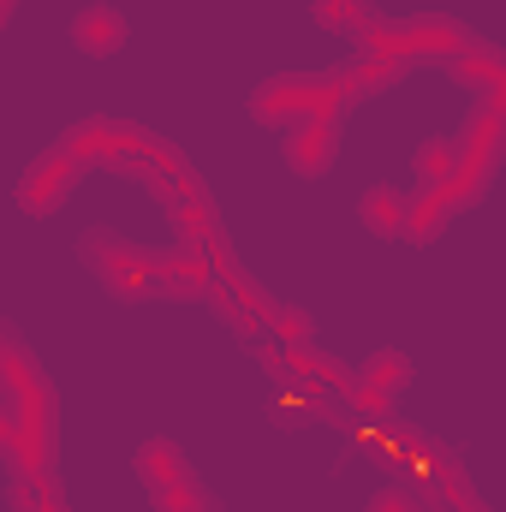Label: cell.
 I'll return each instance as SVG.
<instances>
[{
	"label": "cell",
	"mask_w": 506,
	"mask_h": 512,
	"mask_svg": "<svg viewBox=\"0 0 506 512\" xmlns=\"http://www.w3.org/2000/svg\"><path fill=\"white\" fill-rule=\"evenodd\" d=\"M376 512H417V507H411V495H405V489H393V495H381V501H376Z\"/></svg>",
	"instance_id": "obj_7"
},
{
	"label": "cell",
	"mask_w": 506,
	"mask_h": 512,
	"mask_svg": "<svg viewBox=\"0 0 506 512\" xmlns=\"http://www.w3.org/2000/svg\"><path fill=\"white\" fill-rule=\"evenodd\" d=\"M18 512H48V495H42V483H24V489H18Z\"/></svg>",
	"instance_id": "obj_6"
},
{
	"label": "cell",
	"mask_w": 506,
	"mask_h": 512,
	"mask_svg": "<svg viewBox=\"0 0 506 512\" xmlns=\"http://www.w3.org/2000/svg\"><path fill=\"white\" fill-rule=\"evenodd\" d=\"M262 120H286V114H304V120H328L334 114V84H280V90H268L262 102Z\"/></svg>",
	"instance_id": "obj_2"
},
{
	"label": "cell",
	"mask_w": 506,
	"mask_h": 512,
	"mask_svg": "<svg viewBox=\"0 0 506 512\" xmlns=\"http://www.w3.org/2000/svg\"><path fill=\"white\" fill-rule=\"evenodd\" d=\"M66 179H72V155H48V161L36 167V179H24V203H30L36 215H48V209L60 203Z\"/></svg>",
	"instance_id": "obj_4"
},
{
	"label": "cell",
	"mask_w": 506,
	"mask_h": 512,
	"mask_svg": "<svg viewBox=\"0 0 506 512\" xmlns=\"http://www.w3.org/2000/svg\"><path fill=\"white\" fill-rule=\"evenodd\" d=\"M328 161H334V120H310L292 137V167L298 173H322Z\"/></svg>",
	"instance_id": "obj_5"
},
{
	"label": "cell",
	"mask_w": 506,
	"mask_h": 512,
	"mask_svg": "<svg viewBox=\"0 0 506 512\" xmlns=\"http://www.w3.org/2000/svg\"><path fill=\"white\" fill-rule=\"evenodd\" d=\"M72 42H78L84 54H114V48L126 42V18L108 12V6H96V12H84V18L72 24Z\"/></svg>",
	"instance_id": "obj_3"
},
{
	"label": "cell",
	"mask_w": 506,
	"mask_h": 512,
	"mask_svg": "<svg viewBox=\"0 0 506 512\" xmlns=\"http://www.w3.org/2000/svg\"><path fill=\"white\" fill-rule=\"evenodd\" d=\"M137 471H143V483L155 489V507L161 512H203L191 477H185V465L173 459V447H149V453L137 459Z\"/></svg>",
	"instance_id": "obj_1"
}]
</instances>
